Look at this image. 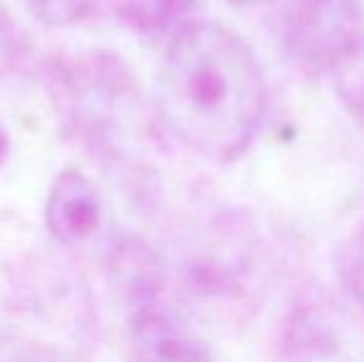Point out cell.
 Listing matches in <instances>:
<instances>
[{
    "instance_id": "obj_9",
    "label": "cell",
    "mask_w": 364,
    "mask_h": 362,
    "mask_svg": "<svg viewBox=\"0 0 364 362\" xmlns=\"http://www.w3.org/2000/svg\"><path fill=\"white\" fill-rule=\"evenodd\" d=\"M332 82L340 105L364 129V38L332 70Z\"/></svg>"
},
{
    "instance_id": "obj_1",
    "label": "cell",
    "mask_w": 364,
    "mask_h": 362,
    "mask_svg": "<svg viewBox=\"0 0 364 362\" xmlns=\"http://www.w3.org/2000/svg\"><path fill=\"white\" fill-rule=\"evenodd\" d=\"M265 100L263 68L233 30L193 20L168 38L156 115L188 151L213 164L240 159L260 132Z\"/></svg>"
},
{
    "instance_id": "obj_3",
    "label": "cell",
    "mask_w": 364,
    "mask_h": 362,
    "mask_svg": "<svg viewBox=\"0 0 364 362\" xmlns=\"http://www.w3.org/2000/svg\"><path fill=\"white\" fill-rule=\"evenodd\" d=\"M280 38L300 70L332 73L364 38V5L362 0H288Z\"/></svg>"
},
{
    "instance_id": "obj_10",
    "label": "cell",
    "mask_w": 364,
    "mask_h": 362,
    "mask_svg": "<svg viewBox=\"0 0 364 362\" xmlns=\"http://www.w3.org/2000/svg\"><path fill=\"white\" fill-rule=\"evenodd\" d=\"M33 18L50 28H73L87 20L97 0H20Z\"/></svg>"
},
{
    "instance_id": "obj_14",
    "label": "cell",
    "mask_w": 364,
    "mask_h": 362,
    "mask_svg": "<svg viewBox=\"0 0 364 362\" xmlns=\"http://www.w3.org/2000/svg\"><path fill=\"white\" fill-rule=\"evenodd\" d=\"M230 5H238V8H263V5L273 3V0H228Z\"/></svg>"
},
{
    "instance_id": "obj_13",
    "label": "cell",
    "mask_w": 364,
    "mask_h": 362,
    "mask_svg": "<svg viewBox=\"0 0 364 362\" xmlns=\"http://www.w3.org/2000/svg\"><path fill=\"white\" fill-rule=\"evenodd\" d=\"M10 362H73V358H70L68 353H63V350L40 345V348L23 350V353H18Z\"/></svg>"
},
{
    "instance_id": "obj_12",
    "label": "cell",
    "mask_w": 364,
    "mask_h": 362,
    "mask_svg": "<svg viewBox=\"0 0 364 362\" xmlns=\"http://www.w3.org/2000/svg\"><path fill=\"white\" fill-rule=\"evenodd\" d=\"M340 271L350 298L364 315V228L350 236L340 256Z\"/></svg>"
},
{
    "instance_id": "obj_8",
    "label": "cell",
    "mask_w": 364,
    "mask_h": 362,
    "mask_svg": "<svg viewBox=\"0 0 364 362\" xmlns=\"http://www.w3.org/2000/svg\"><path fill=\"white\" fill-rule=\"evenodd\" d=\"M119 20L144 38H173L193 23L191 15L198 0H112Z\"/></svg>"
},
{
    "instance_id": "obj_5",
    "label": "cell",
    "mask_w": 364,
    "mask_h": 362,
    "mask_svg": "<svg viewBox=\"0 0 364 362\" xmlns=\"http://www.w3.org/2000/svg\"><path fill=\"white\" fill-rule=\"evenodd\" d=\"M127 345L129 362H213L206 340L166 300L127 315Z\"/></svg>"
},
{
    "instance_id": "obj_11",
    "label": "cell",
    "mask_w": 364,
    "mask_h": 362,
    "mask_svg": "<svg viewBox=\"0 0 364 362\" xmlns=\"http://www.w3.org/2000/svg\"><path fill=\"white\" fill-rule=\"evenodd\" d=\"M28 55V35L0 0V78L15 73Z\"/></svg>"
},
{
    "instance_id": "obj_2",
    "label": "cell",
    "mask_w": 364,
    "mask_h": 362,
    "mask_svg": "<svg viewBox=\"0 0 364 362\" xmlns=\"http://www.w3.org/2000/svg\"><path fill=\"white\" fill-rule=\"evenodd\" d=\"M48 87L65 132L92 156L136 169L151 149V115L134 73L109 50H77L53 63Z\"/></svg>"
},
{
    "instance_id": "obj_15",
    "label": "cell",
    "mask_w": 364,
    "mask_h": 362,
    "mask_svg": "<svg viewBox=\"0 0 364 362\" xmlns=\"http://www.w3.org/2000/svg\"><path fill=\"white\" fill-rule=\"evenodd\" d=\"M8 147H10V142H8V134H5L3 124H0V166H3L5 156H8Z\"/></svg>"
},
{
    "instance_id": "obj_4",
    "label": "cell",
    "mask_w": 364,
    "mask_h": 362,
    "mask_svg": "<svg viewBox=\"0 0 364 362\" xmlns=\"http://www.w3.org/2000/svg\"><path fill=\"white\" fill-rule=\"evenodd\" d=\"M278 362H364V325L330 295H312L288 313Z\"/></svg>"
},
{
    "instance_id": "obj_6",
    "label": "cell",
    "mask_w": 364,
    "mask_h": 362,
    "mask_svg": "<svg viewBox=\"0 0 364 362\" xmlns=\"http://www.w3.org/2000/svg\"><path fill=\"white\" fill-rule=\"evenodd\" d=\"M43 216L55 241L63 246H82L105 226V198L85 171L65 166L50 183Z\"/></svg>"
},
{
    "instance_id": "obj_7",
    "label": "cell",
    "mask_w": 364,
    "mask_h": 362,
    "mask_svg": "<svg viewBox=\"0 0 364 362\" xmlns=\"http://www.w3.org/2000/svg\"><path fill=\"white\" fill-rule=\"evenodd\" d=\"M107 273L124 303L127 315L166 300V266L161 256L141 238H117L107 253Z\"/></svg>"
}]
</instances>
